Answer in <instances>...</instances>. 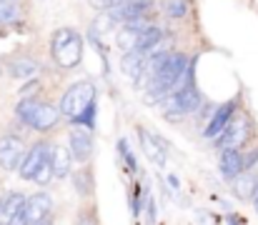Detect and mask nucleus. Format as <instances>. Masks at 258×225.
<instances>
[{
  "label": "nucleus",
  "mask_w": 258,
  "mask_h": 225,
  "mask_svg": "<svg viewBox=\"0 0 258 225\" xmlns=\"http://www.w3.org/2000/svg\"><path fill=\"white\" fill-rule=\"evenodd\" d=\"M118 150H120V158L125 160V165H128V170H136V168H138V163H136V158H133V153L128 150V143H125V140H118Z\"/></svg>",
  "instance_id": "obj_25"
},
{
  "label": "nucleus",
  "mask_w": 258,
  "mask_h": 225,
  "mask_svg": "<svg viewBox=\"0 0 258 225\" xmlns=\"http://www.w3.org/2000/svg\"><path fill=\"white\" fill-rule=\"evenodd\" d=\"M73 185H76L78 195H83V198L93 193V175H90V170H88V168L73 173Z\"/></svg>",
  "instance_id": "obj_21"
},
{
  "label": "nucleus",
  "mask_w": 258,
  "mask_h": 225,
  "mask_svg": "<svg viewBox=\"0 0 258 225\" xmlns=\"http://www.w3.org/2000/svg\"><path fill=\"white\" fill-rule=\"evenodd\" d=\"M53 215V198L48 193H33L25 198V208H23V218L28 225H38L43 220H50Z\"/></svg>",
  "instance_id": "obj_5"
},
{
  "label": "nucleus",
  "mask_w": 258,
  "mask_h": 225,
  "mask_svg": "<svg viewBox=\"0 0 258 225\" xmlns=\"http://www.w3.org/2000/svg\"><path fill=\"white\" fill-rule=\"evenodd\" d=\"M76 225H98V220H95V215L90 210H86V213H81V218L76 220Z\"/></svg>",
  "instance_id": "obj_27"
},
{
  "label": "nucleus",
  "mask_w": 258,
  "mask_h": 225,
  "mask_svg": "<svg viewBox=\"0 0 258 225\" xmlns=\"http://www.w3.org/2000/svg\"><path fill=\"white\" fill-rule=\"evenodd\" d=\"M163 40V30L158 28V25H148V28H143L141 30V35H138V43H136V48H133V53H138V55H151L153 50H156V45Z\"/></svg>",
  "instance_id": "obj_16"
},
{
  "label": "nucleus",
  "mask_w": 258,
  "mask_h": 225,
  "mask_svg": "<svg viewBox=\"0 0 258 225\" xmlns=\"http://www.w3.org/2000/svg\"><path fill=\"white\" fill-rule=\"evenodd\" d=\"M256 163H258V148L253 150L251 155H246V158H243V168H246V170H251V168H253Z\"/></svg>",
  "instance_id": "obj_29"
},
{
  "label": "nucleus",
  "mask_w": 258,
  "mask_h": 225,
  "mask_svg": "<svg viewBox=\"0 0 258 225\" xmlns=\"http://www.w3.org/2000/svg\"><path fill=\"white\" fill-rule=\"evenodd\" d=\"M138 3H151V0H120L118 5H138Z\"/></svg>",
  "instance_id": "obj_33"
},
{
  "label": "nucleus",
  "mask_w": 258,
  "mask_h": 225,
  "mask_svg": "<svg viewBox=\"0 0 258 225\" xmlns=\"http://www.w3.org/2000/svg\"><path fill=\"white\" fill-rule=\"evenodd\" d=\"M23 155H25V143H23L20 135L8 133V135L0 138V168L3 170L15 173L20 160H23Z\"/></svg>",
  "instance_id": "obj_7"
},
{
  "label": "nucleus",
  "mask_w": 258,
  "mask_h": 225,
  "mask_svg": "<svg viewBox=\"0 0 258 225\" xmlns=\"http://www.w3.org/2000/svg\"><path fill=\"white\" fill-rule=\"evenodd\" d=\"M48 155H50V145H48L45 140L35 143L33 148H25V155H23V160H20V165H18V175H20L23 180H33L35 170L40 168V163H43Z\"/></svg>",
  "instance_id": "obj_10"
},
{
  "label": "nucleus",
  "mask_w": 258,
  "mask_h": 225,
  "mask_svg": "<svg viewBox=\"0 0 258 225\" xmlns=\"http://www.w3.org/2000/svg\"><path fill=\"white\" fill-rule=\"evenodd\" d=\"M251 203H253V210L258 213V183H256V190H253V195H251Z\"/></svg>",
  "instance_id": "obj_32"
},
{
  "label": "nucleus",
  "mask_w": 258,
  "mask_h": 225,
  "mask_svg": "<svg viewBox=\"0 0 258 225\" xmlns=\"http://www.w3.org/2000/svg\"><path fill=\"white\" fill-rule=\"evenodd\" d=\"M50 53L60 68H76L83 60V40L76 30L60 28L50 38Z\"/></svg>",
  "instance_id": "obj_1"
},
{
  "label": "nucleus",
  "mask_w": 258,
  "mask_h": 225,
  "mask_svg": "<svg viewBox=\"0 0 258 225\" xmlns=\"http://www.w3.org/2000/svg\"><path fill=\"white\" fill-rule=\"evenodd\" d=\"M58 120H60V110H58L55 105H50V103H38V108H35V113H33L28 128H33V130H50V128L58 125Z\"/></svg>",
  "instance_id": "obj_11"
},
{
  "label": "nucleus",
  "mask_w": 258,
  "mask_h": 225,
  "mask_svg": "<svg viewBox=\"0 0 258 225\" xmlns=\"http://www.w3.org/2000/svg\"><path fill=\"white\" fill-rule=\"evenodd\" d=\"M5 70L10 78H35L40 73V63L33 60V58H25V55H18L13 60H8Z\"/></svg>",
  "instance_id": "obj_17"
},
{
  "label": "nucleus",
  "mask_w": 258,
  "mask_h": 225,
  "mask_svg": "<svg viewBox=\"0 0 258 225\" xmlns=\"http://www.w3.org/2000/svg\"><path fill=\"white\" fill-rule=\"evenodd\" d=\"M168 185H171L173 190H178V188H180V183H178V178H175V175H168Z\"/></svg>",
  "instance_id": "obj_31"
},
{
  "label": "nucleus",
  "mask_w": 258,
  "mask_h": 225,
  "mask_svg": "<svg viewBox=\"0 0 258 225\" xmlns=\"http://www.w3.org/2000/svg\"><path fill=\"white\" fill-rule=\"evenodd\" d=\"M143 68H146V58L143 55H138V53H123V58H120V70L125 73V78H131L133 83L143 75Z\"/></svg>",
  "instance_id": "obj_18"
},
{
  "label": "nucleus",
  "mask_w": 258,
  "mask_h": 225,
  "mask_svg": "<svg viewBox=\"0 0 258 225\" xmlns=\"http://www.w3.org/2000/svg\"><path fill=\"white\" fill-rule=\"evenodd\" d=\"M53 180V170H50V158H45L43 163H40V168L35 170V175H33V183H38V185H48Z\"/></svg>",
  "instance_id": "obj_23"
},
{
  "label": "nucleus",
  "mask_w": 258,
  "mask_h": 225,
  "mask_svg": "<svg viewBox=\"0 0 258 225\" xmlns=\"http://www.w3.org/2000/svg\"><path fill=\"white\" fill-rule=\"evenodd\" d=\"M48 158H50V170H53V178H55V180H63V178L71 175L73 158H71L68 148L55 145V148H50V155H48Z\"/></svg>",
  "instance_id": "obj_15"
},
{
  "label": "nucleus",
  "mask_w": 258,
  "mask_h": 225,
  "mask_svg": "<svg viewBox=\"0 0 258 225\" xmlns=\"http://www.w3.org/2000/svg\"><path fill=\"white\" fill-rule=\"evenodd\" d=\"M38 98L33 95V98H23L20 103H18V108H15V118L23 123V125H28L30 123V118H33V113H35V108H38Z\"/></svg>",
  "instance_id": "obj_20"
},
{
  "label": "nucleus",
  "mask_w": 258,
  "mask_h": 225,
  "mask_svg": "<svg viewBox=\"0 0 258 225\" xmlns=\"http://www.w3.org/2000/svg\"><path fill=\"white\" fill-rule=\"evenodd\" d=\"M231 185H233V193H236L238 200H251V195L256 190V178H253V173H246L243 170L238 178L231 180Z\"/></svg>",
  "instance_id": "obj_19"
},
{
  "label": "nucleus",
  "mask_w": 258,
  "mask_h": 225,
  "mask_svg": "<svg viewBox=\"0 0 258 225\" xmlns=\"http://www.w3.org/2000/svg\"><path fill=\"white\" fill-rule=\"evenodd\" d=\"M138 138H141V148H143V153H146L156 165H166L168 155H166V143H163L161 138L151 135L146 128H138Z\"/></svg>",
  "instance_id": "obj_12"
},
{
  "label": "nucleus",
  "mask_w": 258,
  "mask_h": 225,
  "mask_svg": "<svg viewBox=\"0 0 258 225\" xmlns=\"http://www.w3.org/2000/svg\"><path fill=\"white\" fill-rule=\"evenodd\" d=\"M131 205H133V215H141V188H138V185L133 188V195H131Z\"/></svg>",
  "instance_id": "obj_26"
},
{
  "label": "nucleus",
  "mask_w": 258,
  "mask_h": 225,
  "mask_svg": "<svg viewBox=\"0 0 258 225\" xmlns=\"http://www.w3.org/2000/svg\"><path fill=\"white\" fill-rule=\"evenodd\" d=\"M68 143H71V158L76 160V163H88L90 160V155H93V133L88 130V128H81V125H76L73 130H71V135H68Z\"/></svg>",
  "instance_id": "obj_8"
},
{
  "label": "nucleus",
  "mask_w": 258,
  "mask_h": 225,
  "mask_svg": "<svg viewBox=\"0 0 258 225\" xmlns=\"http://www.w3.org/2000/svg\"><path fill=\"white\" fill-rule=\"evenodd\" d=\"M25 208V195L13 190L8 195H3V205H0V225H10V220H15Z\"/></svg>",
  "instance_id": "obj_14"
},
{
  "label": "nucleus",
  "mask_w": 258,
  "mask_h": 225,
  "mask_svg": "<svg viewBox=\"0 0 258 225\" xmlns=\"http://www.w3.org/2000/svg\"><path fill=\"white\" fill-rule=\"evenodd\" d=\"M38 225H53V220H43V223H38Z\"/></svg>",
  "instance_id": "obj_35"
},
{
  "label": "nucleus",
  "mask_w": 258,
  "mask_h": 225,
  "mask_svg": "<svg viewBox=\"0 0 258 225\" xmlns=\"http://www.w3.org/2000/svg\"><path fill=\"white\" fill-rule=\"evenodd\" d=\"M185 65H188V58H185L183 53H168V58L163 60V65L158 68V73L153 75L148 83L161 85V88H163V90H168V95H171L173 85H175V83H178V78L183 75Z\"/></svg>",
  "instance_id": "obj_4"
},
{
  "label": "nucleus",
  "mask_w": 258,
  "mask_h": 225,
  "mask_svg": "<svg viewBox=\"0 0 258 225\" xmlns=\"http://www.w3.org/2000/svg\"><path fill=\"white\" fill-rule=\"evenodd\" d=\"M153 220H156V200L151 198L148 200V223H153Z\"/></svg>",
  "instance_id": "obj_30"
},
{
  "label": "nucleus",
  "mask_w": 258,
  "mask_h": 225,
  "mask_svg": "<svg viewBox=\"0 0 258 225\" xmlns=\"http://www.w3.org/2000/svg\"><path fill=\"white\" fill-rule=\"evenodd\" d=\"M18 5L13 0H0V23H13L18 18Z\"/></svg>",
  "instance_id": "obj_24"
},
{
  "label": "nucleus",
  "mask_w": 258,
  "mask_h": 225,
  "mask_svg": "<svg viewBox=\"0 0 258 225\" xmlns=\"http://www.w3.org/2000/svg\"><path fill=\"white\" fill-rule=\"evenodd\" d=\"M10 225H28V223H25V218H23V213H20L15 220H10Z\"/></svg>",
  "instance_id": "obj_34"
},
{
  "label": "nucleus",
  "mask_w": 258,
  "mask_h": 225,
  "mask_svg": "<svg viewBox=\"0 0 258 225\" xmlns=\"http://www.w3.org/2000/svg\"><path fill=\"white\" fill-rule=\"evenodd\" d=\"M248 133H251V123L246 118H233L228 123V128L213 140L221 150H238L246 140H248Z\"/></svg>",
  "instance_id": "obj_6"
},
{
  "label": "nucleus",
  "mask_w": 258,
  "mask_h": 225,
  "mask_svg": "<svg viewBox=\"0 0 258 225\" xmlns=\"http://www.w3.org/2000/svg\"><path fill=\"white\" fill-rule=\"evenodd\" d=\"M233 118H236V103H233V100L218 105V108L213 110V115H211L206 130H203V138H206V140H216V138L228 128V123H231Z\"/></svg>",
  "instance_id": "obj_9"
},
{
  "label": "nucleus",
  "mask_w": 258,
  "mask_h": 225,
  "mask_svg": "<svg viewBox=\"0 0 258 225\" xmlns=\"http://www.w3.org/2000/svg\"><path fill=\"white\" fill-rule=\"evenodd\" d=\"M95 103V85L90 80H78L73 83L66 93H63V100H60V115L76 120L86 108H90Z\"/></svg>",
  "instance_id": "obj_2"
},
{
  "label": "nucleus",
  "mask_w": 258,
  "mask_h": 225,
  "mask_svg": "<svg viewBox=\"0 0 258 225\" xmlns=\"http://www.w3.org/2000/svg\"><path fill=\"white\" fill-rule=\"evenodd\" d=\"M201 93H198V88L196 85H188V88H183V90H178V93H171L166 100H163V108H166V113H168V118L173 115H188V113H196L198 108H201Z\"/></svg>",
  "instance_id": "obj_3"
},
{
  "label": "nucleus",
  "mask_w": 258,
  "mask_h": 225,
  "mask_svg": "<svg viewBox=\"0 0 258 225\" xmlns=\"http://www.w3.org/2000/svg\"><path fill=\"white\" fill-rule=\"evenodd\" d=\"M38 88H40V83H38V80H33V83H28V85H25V88H23L20 93H23V98H33Z\"/></svg>",
  "instance_id": "obj_28"
},
{
  "label": "nucleus",
  "mask_w": 258,
  "mask_h": 225,
  "mask_svg": "<svg viewBox=\"0 0 258 225\" xmlns=\"http://www.w3.org/2000/svg\"><path fill=\"white\" fill-rule=\"evenodd\" d=\"M218 168H221V173H223L226 180L238 178V175L246 170V168H243V153H241V150H221V155H218Z\"/></svg>",
  "instance_id": "obj_13"
},
{
  "label": "nucleus",
  "mask_w": 258,
  "mask_h": 225,
  "mask_svg": "<svg viewBox=\"0 0 258 225\" xmlns=\"http://www.w3.org/2000/svg\"><path fill=\"white\" fill-rule=\"evenodd\" d=\"M163 13L171 20H180L188 15V0H166L163 3Z\"/></svg>",
  "instance_id": "obj_22"
}]
</instances>
